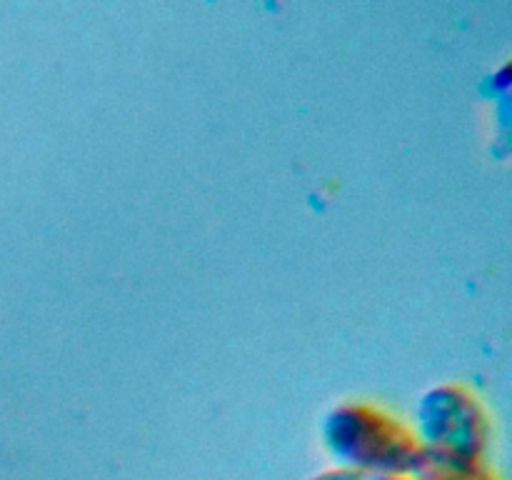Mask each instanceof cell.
Returning <instances> with one entry per match:
<instances>
[{
	"mask_svg": "<svg viewBox=\"0 0 512 480\" xmlns=\"http://www.w3.org/2000/svg\"><path fill=\"white\" fill-rule=\"evenodd\" d=\"M323 443L338 468L358 473L415 475L423 463L413 428L378 405H335L323 418Z\"/></svg>",
	"mask_w": 512,
	"mask_h": 480,
	"instance_id": "6da1fadb",
	"label": "cell"
},
{
	"mask_svg": "<svg viewBox=\"0 0 512 480\" xmlns=\"http://www.w3.org/2000/svg\"><path fill=\"white\" fill-rule=\"evenodd\" d=\"M413 433L430 458L485 463L493 423L473 390L460 383H440L420 395Z\"/></svg>",
	"mask_w": 512,
	"mask_h": 480,
	"instance_id": "7a4b0ae2",
	"label": "cell"
},
{
	"mask_svg": "<svg viewBox=\"0 0 512 480\" xmlns=\"http://www.w3.org/2000/svg\"><path fill=\"white\" fill-rule=\"evenodd\" d=\"M415 480H500L488 463H453V460L430 458L423 453V463L413 475Z\"/></svg>",
	"mask_w": 512,
	"mask_h": 480,
	"instance_id": "3957f363",
	"label": "cell"
},
{
	"mask_svg": "<svg viewBox=\"0 0 512 480\" xmlns=\"http://www.w3.org/2000/svg\"><path fill=\"white\" fill-rule=\"evenodd\" d=\"M308 480H415L413 475H380V473H358L350 468H330L313 475Z\"/></svg>",
	"mask_w": 512,
	"mask_h": 480,
	"instance_id": "277c9868",
	"label": "cell"
}]
</instances>
